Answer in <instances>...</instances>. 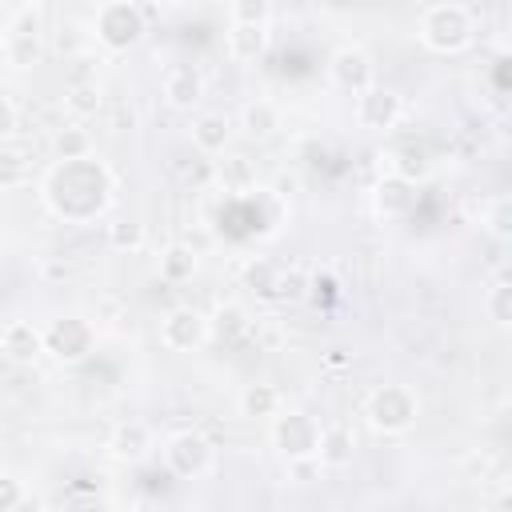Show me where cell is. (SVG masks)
<instances>
[{
    "mask_svg": "<svg viewBox=\"0 0 512 512\" xmlns=\"http://www.w3.org/2000/svg\"><path fill=\"white\" fill-rule=\"evenodd\" d=\"M112 196V176L100 160L56 164L44 180V204L64 220H92Z\"/></svg>",
    "mask_w": 512,
    "mask_h": 512,
    "instance_id": "obj_1",
    "label": "cell"
},
{
    "mask_svg": "<svg viewBox=\"0 0 512 512\" xmlns=\"http://www.w3.org/2000/svg\"><path fill=\"white\" fill-rule=\"evenodd\" d=\"M420 40L432 52H464L476 40V16L468 4H428L420 12Z\"/></svg>",
    "mask_w": 512,
    "mask_h": 512,
    "instance_id": "obj_2",
    "label": "cell"
},
{
    "mask_svg": "<svg viewBox=\"0 0 512 512\" xmlns=\"http://www.w3.org/2000/svg\"><path fill=\"white\" fill-rule=\"evenodd\" d=\"M420 416V400L408 384H376L368 396H364V420L372 424V432L380 436H404Z\"/></svg>",
    "mask_w": 512,
    "mask_h": 512,
    "instance_id": "obj_3",
    "label": "cell"
},
{
    "mask_svg": "<svg viewBox=\"0 0 512 512\" xmlns=\"http://www.w3.org/2000/svg\"><path fill=\"white\" fill-rule=\"evenodd\" d=\"M148 32L136 0H108L96 8V20H92V36L108 48V52H128L132 44H140V36Z\"/></svg>",
    "mask_w": 512,
    "mask_h": 512,
    "instance_id": "obj_4",
    "label": "cell"
},
{
    "mask_svg": "<svg viewBox=\"0 0 512 512\" xmlns=\"http://www.w3.org/2000/svg\"><path fill=\"white\" fill-rule=\"evenodd\" d=\"M316 436H320V424L300 408H280L272 416V424H268V440L284 460L316 456Z\"/></svg>",
    "mask_w": 512,
    "mask_h": 512,
    "instance_id": "obj_5",
    "label": "cell"
},
{
    "mask_svg": "<svg viewBox=\"0 0 512 512\" xmlns=\"http://www.w3.org/2000/svg\"><path fill=\"white\" fill-rule=\"evenodd\" d=\"M96 348V328L84 316H60L44 328V352H52L60 364H76Z\"/></svg>",
    "mask_w": 512,
    "mask_h": 512,
    "instance_id": "obj_6",
    "label": "cell"
},
{
    "mask_svg": "<svg viewBox=\"0 0 512 512\" xmlns=\"http://www.w3.org/2000/svg\"><path fill=\"white\" fill-rule=\"evenodd\" d=\"M160 344L172 352H196L208 344V316L192 304H176L160 316Z\"/></svg>",
    "mask_w": 512,
    "mask_h": 512,
    "instance_id": "obj_7",
    "label": "cell"
},
{
    "mask_svg": "<svg viewBox=\"0 0 512 512\" xmlns=\"http://www.w3.org/2000/svg\"><path fill=\"white\" fill-rule=\"evenodd\" d=\"M164 464H168L172 476L192 480V476H200V472L212 468V444H208L200 432H192V428L172 432V436L164 440Z\"/></svg>",
    "mask_w": 512,
    "mask_h": 512,
    "instance_id": "obj_8",
    "label": "cell"
},
{
    "mask_svg": "<svg viewBox=\"0 0 512 512\" xmlns=\"http://www.w3.org/2000/svg\"><path fill=\"white\" fill-rule=\"evenodd\" d=\"M352 112H356V124H360V128H368V132H388V128L400 124L404 100H400V92H392V88H384V84H372V88L356 92Z\"/></svg>",
    "mask_w": 512,
    "mask_h": 512,
    "instance_id": "obj_9",
    "label": "cell"
},
{
    "mask_svg": "<svg viewBox=\"0 0 512 512\" xmlns=\"http://www.w3.org/2000/svg\"><path fill=\"white\" fill-rule=\"evenodd\" d=\"M0 52H4V60H8L12 68H36V64H40L44 44H40V20H36L32 8H20V12H16V24L8 28Z\"/></svg>",
    "mask_w": 512,
    "mask_h": 512,
    "instance_id": "obj_10",
    "label": "cell"
},
{
    "mask_svg": "<svg viewBox=\"0 0 512 512\" xmlns=\"http://www.w3.org/2000/svg\"><path fill=\"white\" fill-rule=\"evenodd\" d=\"M328 76H332L336 88H344V92L356 96V92H364V88L376 84V64H372V56H368L360 44H344V48L332 52Z\"/></svg>",
    "mask_w": 512,
    "mask_h": 512,
    "instance_id": "obj_11",
    "label": "cell"
},
{
    "mask_svg": "<svg viewBox=\"0 0 512 512\" xmlns=\"http://www.w3.org/2000/svg\"><path fill=\"white\" fill-rule=\"evenodd\" d=\"M160 92L172 108H196L204 96V72L196 64H168L160 76Z\"/></svg>",
    "mask_w": 512,
    "mask_h": 512,
    "instance_id": "obj_12",
    "label": "cell"
},
{
    "mask_svg": "<svg viewBox=\"0 0 512 512\" xmlns=\"http://www.w3.org/2000/svg\"><path fill=\"white\" fill-rule=\"evenodd\" d=\"M0 352L16 364H32L44 352V328H36L32 320H8L0 328Z\"/></svg>",
    "mask_w": 512,
    "mask_h": 512,
    "instance_id": "obj_13",
    "label": "cell"
},
{
    "mask_svg": "<svg viewBox=\"0 0 512 512\" xmlns=\"http://www.w3.org/2000/svg\"><path fill=\"white\" fill-rule=\"evenodd\" d=\"M108 452H112V460H120V464H140V460L152 452V428H148L144 420H124V424H116L112 436H108Z\"/></svg>",
    "mask_w": 512,
    "mask_h": 512,
    "instance_id": "obj_14",
    "label": "cell"
},
{
    "mask_svg": "<svg viewBox=\"0 0 512 512\" xmlns=\"http://www.w3.org/2000/svg\"><path fill=\"white\" fill-rule=\"evenodd\" d=\"M372 204H376V212H380L384 220H400V216H408L412 204H416V184H408V180L384 172V176L376 180V188H372Z\"/></svg>",
    "mask_w": 512,
    "mask_h": 512,
    "instance_id": "obj_15",
    "label": "cell"
},
{
    "mask_svg": "<svg viewBox=\"0 0 512 512\" xmlns=\"http://www.w3.org/2000/svg\"><path fill=\"white\" fill-rule=\"evenodd\" d=\"M192 148L204 152V156H220L228 152V140H232V120L224 112H196L192 116Z\"/></svg>",
    "mask_w": 512,
    "mask_h": 512,
    "instance_id": "obj_16",
    "label": "cell"
},
{
    "mask_svg": "<svg viewBox=\"0 0 512 512\" xmlns=\"http://www.w3.org/2000/svg\"><path fill=\"white\" fill-rule=\"evenodd\" d=\"M356 456V436L348 424H324L316 436V464L320 468H344Z\"/></svg>",
    "mask_w": 512,
    "mask_h": 512,
    "instance_id": "obj_17",
    "label": "cell"
},
{
    "mask_svg": "<svg viewBox=\"0 0 512 512\" xmlns=\"http://www.w3.org/2000/svg\"><path fill=\"white\" fill-rule=\"evenodd\" d=\"M280 124H284V116H280V104L276 100L256 96V100H248L240 108V128H244L248 140H268V136H276Z\"/></svg>",
    "mask_w": 512,
    "mask_h": 512,
    "instance_id": "obj_18",
    "label": "cell"
},
{
    "mask_svg": "<svg viewBox=\"0 0 512 512\" xmlns=\"http://www.w3.org/2000/svg\"><path fill=\"white\" fill-rule=\"evenodd\" d=\"M212 180H220L224 192H248L256 188V168L244 152H220V160H212Z\"/></svg>",
    "mask_w": 512,
    "mask_h": 512,
    "instance_id": "obj_19",
    "label": "cell"
},
{
    "mask_svg": "<svg viewBox=\"0 0 512 512\" xmlns=\"http://www.w3.org/2000/svg\"><path fill=\"white\" fill-rule=\"evenodd\" d=\"M248 328H252L248 308H244V304H232V300L220 304V308L208 316V340H220V344H236V340H244Z\"/></svg>",
    "mask_w": 512,
    "mask_h": 512,
    "instance_id": "obj_20",
    "label": "cell"
},
{
    "mask_svg": "<svg viewBox=\"0 0 512 512\" xmlns=\"http://www.w3.org/2000/svg\"><path fill=\"white\" fill-rule=\"evenodd\" d=\"M60 104L72 116V124H84V120H92V116L104 112V92H100L96 80H76V84L64 88V100Z\"/></svg>",
    "mask_w": 512,
    "mask_h": 512,
    "instance_id": "obj_21",
    "label": "cell"
},
{
    "mask_svg": "<svg viewBox=\"0 0 512 512\" xmlns=\"http://www.w3.org/2000/svg\"><path fill=\"white\" fill-rule=\"evenodd\" d=\"M52 152L60 164H76V160H88L92 156V132L84 124H56L52 132Z\"/></svg>",
    "mask_w": 512,
    "mask_h": 512,
    "instance_id": "obj_22",
    "label": "cell"
},
{
    "mask_svg": "<svg viewBox=\"0 0 512 512\" xmlns=\"http://www.w3.org/2000/svg\"><path fill=\"white\" fill-rule=\"evenodd\" d=\"M224 48H228L232 60L252 64V60H260L264 48H268V28H240V24H228V32H224Z\"/></svg>",
    "mask_w": 512,
    "mask_h": 512,
    "instance_id": "obj_23",
    "label": "cell"
},
{
    "mask_svg": "<svg viewBox=\"0 0 512 512\" xmlns=\"http://www.w3.org/2000/svg\"><path fill=\"white\" fill-rule=\"evenodd\" d=\"M236 404H240V416H248V420H272L284 408L276 384H248Z\"/></svg>",
    "mask_w": 512,
    "mask_h": 512,
    "instance_id": "obj_24",
    "label": "cell"
},
{
    "mask_svg": "<svg viewBox=\"0 0 512 512\" xmlns=\"http://www.w3.org/2000/svg\"><path fill=\"white\" fill-rule=\"evenodd\" d=\"M196 276V248L192 244H168L160 252V280L164 284H188Z\"/></svg>",
    "mask_w": 512,
    "mask_h": 512,
    "instance_id": "obj_25",
    "label": "cell"
},
{
    "mask_svg": "<svg viewBox=\"0 0 512 512\" xmlns=\"http://www.w3.org/2000/svg\"><path fill=\"white\" fill-rule=\"evenodd\" d=\"M32 172V160H28V148L20 144H0V192L8 188H20Z\"/></svg>",
    "mask_w": 512,
    "mask_h": 512,
    "instance_id": "obj_26",
    "label": "cell"
},
{
    "mask_svg": "<svg viewBox=\"0 0 512 512\" xmlns=\"http://www.w3.org/2000/svg\"><path fill=\"white\" fill-rule=\"evenodd\" d=\"M276 264L272 260H264V256H252L244 268H240V284L252 292V296H272V288H276Z\"/></svg>",
    "mask_w": 512,
    "mask_h": 512,
    "instance_id": "obj_27",
    "label": "cell"
},
{
    "mask_svg": "<svg viewBox=\"0 0 512 512\" xmlns=\"http://www.w3.org/2000/svg\"><path fill=\"white\" fill-rule=\"evenodd\" d=\"M272 300H284V304H304V300H308V272H304L300 264L280 268V272H276Z\"/></svg>",
    "mask_w": 512,
    "mask_h": 512,
    "instance_id": "obj_28",
    "label": "cell"
},
{
    "mask_svg": "<svg viewBox=\"0 0 512 512\" xmlns=\"http://www.w3.org/2000/svg\"><path fill=\"white\" fill-rule=\"evenodd\" d=\"M272 20V4L268 0H232L228 4V24L240 28H268Z\"/></svg>",
    "mask_w": 512,
    "mask_h": 512,
    "instance_id": "obj_29",
    "label": "cell"
},
{
    "mask_svg": "<svg viewBox=\"0 0 512 512\" xmlns=\"http://www.w3.org/2000/svg\"><path fill=\"white\" fill-rule=\"evenodd\" d=\"M392 176H400V180H408V184H416L424 172H428V156H424V148H416V144H408V148H396L392 152V168H388Z\"/></svg>",
    "mask_w": 512,
    "mask_h": 512,
    "instance_id": "obj_30",
    "label": "cell"
},
{
    "mask_svg": "<svg viewBox=\"0 0 512 512\" xmlns=\"http://www.w3.org/2000/svg\"><path fill=\"white\" fill-rule=\"evenodd\" d=\"M144 240H148V232H144L140 220H112V224H108V244H112L116 252H140Z\"/></svg>",
    "mask_w": 512,
    "mask_h": 512,
    "instance_id": "obj_31",
    "label": "cell"
},
{
    "mask_svg": "<svg viewBox=\"0 0 512 512\" xmlns=\"http://www.w3.org/2000/svg\"><path fill=\"white\" fill-rule=\"evenodd\" d=\"M484 228H488L496 240H508V236H512V200H508V196L488 200V208H484Z\"/></svg>",
    "mask_w": 512,
    "mask_h": 512,
    "instance_id": "obj_32",
    "label": "cell"
},
{
    "mask_svg": "<svg viewBox=\"0 0 512 512\" xmlns=\"http://www.w3.org/2000/svg\"><path fill=\"white\" fill-rule=\"evenodd\" d=\"M484 308L496 324H508L512 320V284L508 280H496L488 292H484Z\"/></svg>",
    "mask_w": 512,
    "mask_h": 512,
    "instance_id": "obj_33",
    "label": "cell"
},
{
    "mask_svg": "<svg viewBox=\"0 0 512 512\" xmlns=\"http://www.w3.org/2000/svg\"><path fill=\"white\" fill-rule=\"evenodd\" d=\"M332 300H340V284H336V276H328V272H308V300H304V304H320V308H328Z\"/></svg>",
    "mask_w": 512,
    "mask_h": 512,
    "instance_id": "obj_34",
    "label": "cell"
},
{
    "mask_svg": "<svg viewBox=\"0 0 512 512\" xmlns=\"http://www.w3.org/2000/svg\"><path fill=\"white\" fill-rule=\"evenodd\" d=\"M248 336H256V344H264L268 352H276V348L284 344V324H280L276 316H260V320H252Z\"/></svg>",
    "mask_w": 512,
    "mask_h": 512,
    "instance_id": "obj_35",
    "label": "cell"
},
{
    "mask_svg": "<svg viewBox=\"0 0 512 512\" xmlns=\"http://www.w3.org/2000/svg\"><path fill=\"white\" fill-rule=\"evenodd\" d=\"M24 504V484L12 472H0V512H16Z\"/></svg>",
    "mask_w": 512,
    "mask_h": 512,
    "instance_id": "obj_36",
    "label": "cell"
},
{
    "mask_svg": "<svg viewBox=\"0 0 512 512\" xmlns=\"http://www.w3.org/2000/svg\"><path fill=\"white\" fill-rule=\"evenodd\" d=\"M16 124H20V112L8 96H0V144H8L16 136Z\"/></svg>",
    "mask_w": 512,
    "mask_h": 512,
    "instance_id": "obj_37",
    "label": "cell"
},
{
    "mask_svg": "<svg viewBox=\"0 0 512 512\" xmlns=\"http://www.w3.org/2000/svg\"><path fill=\"white\" fill-rule=\"evenodd\" d=\"M288 472L304 484L308 476H316V472H320V464H316V456H308V460H288Z\"/></svg>",
    "mask_w": 512,
    "mask_h": 512,
    "instance_id": "obj_38",
    "label": "cell"
},
{
    "mask_svg": "<svg viewBox=\"0 0 512 512\" xmlns=\"http://www.w3.org/2000/svg\"><path fill=\"white\" fill-rule=\"evenodd\" d=\"M136 124V112L128 108V104H116V112H112V132H124V128H132Z\"/></svg>",
    "mask_w": 512,
    "mask_h": 512,
    "instance_id": "obj_39",
    "label": "cell"
},
{
    "mask_svg": "<svg viewBox=\"0 0 512 512\" xmlns=\"http://www.w3.org/2000/svg\"><path fill=\"white\" fill-rule=\"evenodd\" d=\"M328 364H336V368H340V364H348V356H344V352H340V348H336V352H332V356H328Z\"/></svg>",
    "mask_w": 512,
    "mask_h": 512,
    "instance_id": "obj_40",
    "label": "cell"
},
{
    "mask_svg": "<svg viewBox=\"0 0 512 512\" xmlns=\"http://www.w3.org/2000/svg\"><path fill=\"white\" fill-rule=\"evenodd\" d=\"M4 36H8V24L0 20V48H4Z\"/></svg>",
    "mask_w": 512,
    "mask_h": 512,
    "instance_id": "obj_41",
    "label": "cell"
}]
</instances>
